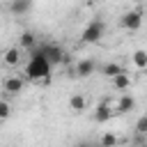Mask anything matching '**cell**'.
Returning a JSON list of instances; mask_svg holds the SVG:
<instances>
[{
	"label": "cell",
	"mask_w": 147,
	"mask_h": 147,
	"mask_svg": "<svg viewBox=\"0 0 147 147\" xmlns=\"http://www.w3.org/2000/svg\"><path fill=\"white\" fill-rule=\"evenodd\" d=\"M51 67H53V64H51L44 55H39V53L32 51V60H30V64H28V78L34 80L37 85H46L48 78H51Z\"/></svg>",
	"instance_id": "obj_1"
},
{
	"label": "cell",
	"mask_w": 147,
	"mask_h": 147,
	"mask_svg": "<svg viewBox=\"0 0 147 147\" xmlns=\"http://www.w3.org/2000/svg\"><path fill=\"white\" fill-rule=\"evenodd\" d=\"M103 32H106V23L99 21V18H92V21L85 25V30H83L80 41H83V44H96V41H101Z\"/></svg>",
	"instance_id": "obj_2"
},
{
	"label": "cell",
	"mask_w": 147,
	"mask_h": 147,
	"mask_svg": "<svg viewBox=\"0 0 147 147\" xmlns=\"http://www.w3.org/2000/svg\"><path fill=\"white\" fill-rule=\"evenodd\" d=\"M23 87H25V78H23L21 74H9V76H5V80H2V92H5L7 96H18V94L23 92Z\"/></svg>",
	"instance_id": "obj_3"
},
{
	"label": "cell",
	"mask_w": 147,
	"mask_h": 147,
	"mask_svg": "<svg viewBox=\"0 0 147 147\" xmlns=\"http://www.w3.org/2000/svg\"><path fill=\"white\" fill-rule=\"evenodd\" d=\"M119 25H122L124 30H129V32L140 30V25H142V11H140V9H129V11H124L122 18H119Z\"/></svg>",
	"instance_id": "obj_4"
},
{
	"label": "cell",
	"mask_w": 147,
	"mask_h": 147,
	"mask_svg": "<svg viewBox=\"0 0 147 147\" xmlns=\"http://www.w3.org/2000/svg\"><path fill=\"white\" fill-rule=\"evenodd\" d=\"M34 53L44 55L51 64H60V62L64 60V51H62L57 44H46V46H39V48H34Z\"/></svg>",
	"instance_id": "obj_5"
},
{
	"label": "cell",
	"mask_w": 147,
	"mask_h": 147,
	"mask_svg": "<svg viewBox=\"0 0 147 147\" xmlns=\"http://www.w3.org/2000/svg\"><path fill=\"white\" fill-rule=\"evenodd\" d=\"M21 60H23V48H21V46H9V48H5V51L0 53V62H2L5 67H9V69L18 67Z\"/></svg>",
	"instance_id": "obj_6"
},
{
	"label": "cell",
	"mask_w": 147,
	"mask_h": 147,
	"mask_svg": "<svg viewBox=\"0 0 147 147\" xmlns=\"http://www.w3.org/2000/svg\"><path fill=\"white\" fill-rule=\"evenodd\" d=\"M113 106H115V103H110V99H103V101L94 108V122H96V124H106V122H110V117L115 115Z\"/></svg>",
	"instance_id": "obj_7"
},
{
	"label": "cell",
	"mask_w": 147,
	"mask_h": 147,
	"mask_svg": "<svg viewBox=\"0 0 147 147\" xmlns=\"http://www.w3.org/2000/svg\"><path fill=\"white\" fill-rule=\"evenodd\" d=\"M94 69H96V64H94L92 57H80V60L74 64V76H76V78H90V76L94 74Z\"/></svg>",
	"instance_id": "obj_8"
},
{
	"label": "cell",
	"mask_w": 147,
	"mask_h": 147,
	"mask_svg": "<svg viewBox=\"0 0 147 147\" xmlns=\"http://www.w3.org/2000/svg\"><path fill=\"white\" fill-rule=\"evenodd\" d=\"M131 85H133V76H131L129 71H119L117 76L110 78V87L117 90V92H126Z\"/></svg>",
	"instance_id": "obj_9"
},
{
	"label": "cell",
	"mask_w": 147,
	"mask_h": 147,
	"mask_svg": "<svg viewBox=\"0 0 147 147\" xmlns=\"http://www.w3.org/2000/svg\"><path fill=\"white\" fill-rule=\"evenodd\" d=\"M136 108V99L131 96V94H122L117 101H115V106H113V110H115V115H124V113H131Z\"/></svg>",
	"instance_id": "obj_10"
},
{
	"label": "cell",
	"mask_w": 147,
	"mask_h": 147,
	"mask_svg": "<svg viewBox=\"0 0 147 147\" xmlns=\"http://www.w3.org/2000/svg\"><path fill=\"white\" fill-rule=\"evenodd\" d=\"M18 46H21L23 51H34V48H37V34H34L32 30H23V32L18 34Z\"/></svg>",
	"instance_id": "obj_11"
},
{
	"label": "cell",
	"mask_w": 147,
	"mask_h": 147,
	"mask_svg": "<svg viewBox=\"0 0 147 147\" xmlns=\"http://www.w3.org/2000/svg\"><path fill=\"white\" fill-rule=\"evenodd\" d=\"M32 9V0H11L9 2V11L14 16H25Z\"/></svg>",
	"instance_id": "obj_12"
},
{
	"label": "cell",
	"mask_w": 147,
	"mask_h": 147,
	"mask_svg": "<svg viewBox=\"0 0 147 147\" xmlns=\"http://www.w3.org/2000/svg\"><path fill=\"white\" fill-rule=\"evenodd\" d=\"M69 108H71V113L80 115V113L87 108V99H85L83 94H71V96H69Z\"/></svg>",
	"instance_id": "obj_13"
},
{
	"label": "cell",
	"mask_w": 147,
	"mask_h": 147,
	"mask_svg": "<svg viewBox=\"0 0 147 147\" xmlns=\"http://www.w3.org/2000/svg\"><path fill=\"white\" fill-rule=\"evenodd\" d=\"M131 62H133V67H136L138 71H145V69H147V51H142V48L133 51V53H131Z\"/></svg>",
	"instance_id": "obj_14"
},
{
	"label": "cell",
	"mask_w": 147,
	"mask_h": 147,
	"mask_svg": "<svg viewBox=\"0 0 147 147\" xmlns=\"http://www.w3.org/2000/svg\"><path fill=\"white\" fill-rule=\"evenodd\" d=\"M101 71H103V76L110 80V78H113V76H117L119 71H124V67H122V64H117V62H108V64H103V69H101Z\"/></svg>",
	"instance_id": "obj_15"
},
{
	"label": "cell",
	"mask_w": 147,
	"mask_h": 147,
	"mask_svg": "<svg viewBox=\"0 0 147 147\" xmlns=\"http://www.w3.org/2000/svg\"><path fill=\"white\" fill-rule=\"evenodd\" d=\"M99 147H117V136L115 133H103L101 138H99Z\"/></svg>",
	"instance_id": "obj_16"
},
{
	"label": "cell",
	"mask_w": 147,
	"mask_h": 147,
	"mask_svg": "<svg viewBox=\"0 0 147 147\" xmlns=\"http://www.w3.org/2000/svg\"><path fill=\"white\" fill-rule=\"evenodd\" d=\"M136 133L138 136H147V113L136 119Z\"/></svg>",
	"instance_id": "obj_17"
},
{
	"label": "cell",
	"mask_w": 147,
	"mask_h": 147,
	"mask_svg": "<svg viewBox=\"0 0 147 147\" xmlns=\"http://www.w3.org/2000/svg\"><path fill=\"white\" fill-rule=\"evenodd\" d=\"M9 115H11V103L7 99H0V122H5Z\"/></svg>",
	"instance_id": "obj_18"
},
{
	"label": "cell",
	"mask_w": 147,
	"mask_h": 147,
	"mask_svg": "<svg viewBox=\"0 0 147 147\" xmlns=\"http://www.w3.org/2000/svg\"><path fill=\"white\" fill-rule=\"evenodd\" d=\"M74 147H99V142L94 145V142H90V140H80V142H76Z\"/></svg>",
	"instance_id": "obj_19"
},
{
	"label": "cell",
	"mask_w": 147,
	"mask_h": 147,
	"mask_svg": "<svg viewBox=\"0 0 147 147\" xmlns=\"http://www.w3.org/2000/svg\"><path fill=\"white\" fill-rule=\"evenodd\" d=\"M0 124H2V122H0Z\"/></svg>",
	"instance_id": "obj_20"
}]
</instances>
